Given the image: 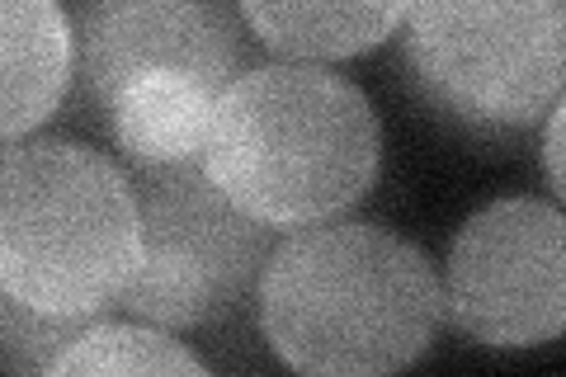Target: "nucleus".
Masks as SVG:
<instances>
[{"instance_id": "obj_1", "label": "nucleus", "mask_w": 566, "mask_h": 377, "mask_svg": "<svg viewBox=\"0 0 566 377\" xmlns=\"http://www.w3.org/2000/svg\"><path fill=\"white\" fill-rule=\"evenodd\" d=\"M255 321L270 354L297 373L382 377L434 349L444 289L416 241L340 212L274 241Z\"/></svg>"}, {"instance_id": "obj_2", "label": "nucleus", "mask_w": 566, "mask_h": 377, "mask_svg": "<svg viewBox=\"0 0 566 377\" xmlns=\"http://www.w3.org/2000/svg\"><path fill=\"white\" fill-rule=\"evenodd\" d=\"M199 166L241 212L293 231L368 199L382 175V123L340 71L264 62L218 95Z\"/></svg>"}, {"instance_id": "obj_3", "label": "nucleus", "mask_w": 566, "mask_h": 377, "mask_svg": "<svg viewBox=\"0 0 566 377\" xmlns=\"http://www.w3.org/2000/svg\"><path fill=\"white\" fill-rule=\"evenodd\" d=\"M81 100L128 166L199 160L218 95L245 71L237 0H62Z\"/></svg>"}, {"instance_id": "obj_4", "label": "nucleus", "mask_w": 566, "mask_h": 377, "mask_svg": "<svg viewBox=\"0 0 566 377\" xmlns=\"http://www.w3.org/2000/svg\"><path fill=\"white\" fill-rule=\"evenodd\" d=\"M142 255L133 175L71 137L0 147V293L43 316L99 321Z\"/></svg>"}, {"instance_id": "obj_5", "label": "nucleus", "mask_w": 566, "mask_h": 377, "mask_svg": "<svg viewBox=\"0 0 566 377\" xmlns=\"http://www.w3.org/2000/svg\"><path fill=\"white\" fill-rule=\"evenodd\" d=\"M401 24L406 81L458 128L520 133L562 100L566 0H411Z\"/></svg>"}, {"instance_id": "obj_6", "label": "nucleus", "mask_w": 566, "mask_h": 377, "mask_svg": "<svg viewBox=\"0 0 566 377\" xmlns=\"http://www.w3.org/2000/svg\"><path fill=\"white\" fill-rule=\"evenodd\" d=\"M142 255L118 307L161 331H208L255 302L274 227L241 212L199 160L133 166Z\"/></svg>"}, {"instance_id": "obj_7", "label": "nucleus", "mask_w": 566, "mask_h": 377, "mask_svg": "<svg viewBox=\"0 0 566 377\" xmlns=\"http://www.w3.org/2000/svg\"><path fill=\"white\" fill-rule=\"evenodd\" d=\"M444 316L476 345L543 349L566 331V218L557 199L510 193L476 208L444 255Z\"/></svg>"}, {"instance_id": "obj_8", "label": "nucleus", "mask_w": 566, "mask_h": 377, "mask_svg": "<svg viewBox=\"0 0 566 377\" xmlns=\"http://www.w3.org/2000/svg\"><path fill=\"white\" fill-rule=\"evenodd\" d=\"M71 71L76 48L62 0H0V147L57 118Z\"/></svg>"}, {"instance_id": "obj_9", "label": "nucleus", "mask_w": 566, "mask_h": 377, "mask_svg": "<svg viewBox=\"0 0 566 377\" xmlns=\"http://www.w3.org/2000/svg\"><path fill=\"white\" fill-rule=\"evenodd\" d=\"M241 24L283 62H345L401 29L411 0H237Z\"/></svg>"}, {"instance_id": "obj_10", "label": "nucleus", "mask_w": 566, "mask_h": 377, "mask_svg": "<svg viewBox=\"0 0 566 377\" xmlns=\"http://www.w3.org/2000/svg\"><path fill=\"white\" fill-rule=\"evenodd\" d=\"M48 373H208V364L170 331L147 321H91L52 358Z\"/></svg>"}, {"instance_id": "obj_11", "label": "nucleus", "mask_w": 566, "mask_h": 377, "mask_svg": "<svg viewBox=\"0 0 566 377\" xmlns=\"http://www.w3.org/2000/svg\"><path fill=\"white\" fill-rule=\"evenodd\" d=\"M91 321L81 316H43L33 307H20L0 293V368L10 373H48L71 339Z\"/></svg>"}, {"instance_id": "obj_12", "label": "nucleus", "mask_w": 566, "mask_h": 377, "mask_svg": "<svg viewBox=\"0 0 566 377\" xmlns=\"http://www.w3.org/2000/svg\"><path fill=\"white\" fill-rule=\"evenodd\" d=\"M562 114H566V104L557 100L553 109H547L538 123H543V175H547V193L553 199H562Z\"/></svg>"}]
</instances>
